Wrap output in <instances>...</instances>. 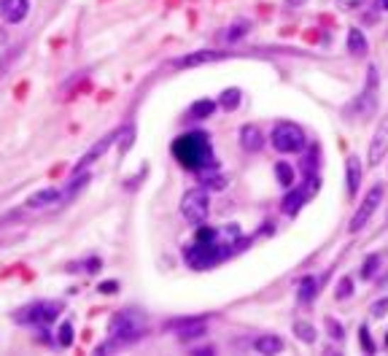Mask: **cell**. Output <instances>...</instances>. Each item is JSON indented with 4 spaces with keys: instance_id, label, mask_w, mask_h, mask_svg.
I'll return each instance as SVG.
<instances>
[{
    "instance_id": "7",
    "label": "cell",
    "mask_w": 388,
    "mask_h": 356,
    "mask_svg": "<svg viewBox=\"0 0 388 356\" xmlns=\"http://www.w3.org/2000/svg\"><path fill=\"white\" fill-rule=\"evenodd\" d=\"M380 200H383V187L377 184V187L370 189V194H367V200L362 203V208L353 213V219H350V233H362L364 227H367V221L372 219V213L377 211V206H380Z\"/></svg>"
},
{
    "instance_id": "20",
    "label": "cell",
    "mask_w": 388,
    "mask_h": 356,
    "mask_svg": "<svg viewBox=\"0 0 388 356\" xmlns=\"http://www.w3.org/2000/svg\"><path fill=\"white\" fill-rule=\"evenodd\" d=\"M275 176H278V181H281L283 187H292V184H294V170H292L286 162L275 165Z\"/></svg>"
},
{
    "instance_id": "26",
    "label": "cell",
    "mask_w": 388,
    "mask_h": 356,
    "mask_svg": "<svg viewBox=\"0 0 388 356\" xmlns=\"http://www.w3.org/2000/svg\"><path fill=\"white\" fill-rule=\"evenodd\" d=\"M350 294H353V284H350V278H343V281H340V289H337V300L350 297Z\"/></svg>"
},
{
    "instance_id": "23",
    "label": "cell",
    "mask_w": 388,
    "mask_h": 356,
    "mask_svg": "<svg viewBox=\"0 0 388 356\" xmlns=\"http://www.w3.org/2000/svg\"><path fill=\"white\" fill-rule=\"evenodd\" d=\"M377 262H380V257H377V254H372L370 260L364 262V267H362V275H364V278H372V275H375V270H377Z\"/></svg>"
},
{
    "instance_id": "9",
    "label": "cell",
    "mask_w": 388,
    "mask_h": 356,
    "mask_svg": "<svg viewBox=\"0 0 388 356\" xmlns=\"http://www.w3.org/2000/svg\"><path fill=\"white\" fill-rule=\"evenodd\" d=\"M386 154H388V116H383L380 124H377L375 135L370 140V154H367V160H370V165L375 167V165H380V160H383Z\"/></svg>"
},
{
    "instance_id": "2",
    "label": "cell",
    "mask_w": 388,
    "mask_h": 356,
    "mask_svg": "<svg viewBox=\"0 0 388 356\" xmlns=\"http://www.w3.org/2000/svg\"><path fill=\"white\" fill-rule=\"evenodd\" d=\"M175 160L187 170H202L214 165V149L205 133H187L173 143Z\"/></svg>"
},
{
    "instance_id": "16",
    "label": "cell",
    "mask_w": 388,
    "mask_h": 356,
    "mask_svg": "<svg viewBox=\"0 0 388 356\" xmlns=\"http://www.w3.org/2000/svg\"><path fill=\"white\" fill-rule=\"evenodd\" d=\"M62 197V192H57V189H40V192H35L30 200H27V206L30 208H46L52 206V203H57Z\"/></svg>"
},
{
    "instance_id": "17",
    "label": "cell",
    "mask_w": 388,
    "mask_h": 356,
    "mask_svg": "<svg viewBox=\"0 0 388 356\" xmlns=\"http://www.w3.org/2000/svg\"><path fill=\"white\" fill-rule=\"evenodd\" d=\"M348 52H350V55H356V57L367 55V38L362 35V30L353 28L348 33Z\"/></svg>"
},
{
    "instance_id": "30",
    "label": "cell",
    "mask_w": 388,
    "mask_h": 356,
    "mask_svg": "<svg viewBox=\"0 0 388 356\" xmlns=\"http://www.w3.org/2000/svg\"><path fill=\"white\" fill-rule=\"evenodd\" d=\"M100 291H116V284H103Z\"/></svg>"
},
{
    "instance_id": "4",
    "label": "cell",
    "mask_w": 388,
    "mask_h": 356,
    "mask_svg": "<svg viewBox=\"0 0 388 356\" xmlns=\"http://www.w3.org/2000/svg\"><path fill=\"white\" fill-rule=\"evenodd\" d=\"M272 146L281 151V154H296V151L305 149V143H308V138H305V130L294 122H281L275 124V130H272Z\"/></svg>"
},
{
    "instance_id": "27",
    "label": "cell",
    "mask_w": 388,
    "mask_h": 356,
    "mask_svg": "<svg viewBox=\"0 0 388 356\" xmlns=\"http://www.w3.org/2000/svg\"><path fill=\"white\" fill-rule=\"evenodd\" d=\"M386 313H388V297H383V300H377L372 305V318H383Z\"/></svg>"
},
{
    "instance_id": "24",
    "label": "cell",
    "mask_w": 388,
    "mask_h": 356,
    "mask_svg": "<svg viewBox=\"0 0 388 356\" xmlns=\"http://www.w3.org/2000/svg\"><path fill=\"white\" fill-rule=\"evenodd\" d=\"M359 332H362V335H359V340H362V348L367 351V354H375V345H372V338H370V329L362 327Z\"/></svg>"
},
{
    "instance_id": "1",
    "label": "cell",
    "mask_w": 388,
    "mask_h": 356,
    "mask_svg": "<svg viewBox=\"0 0 388 356\" xmlns=\"http://www.w3.org/2000/svg\"><path fill=\"white\" fill-rule=\"evenodd\" d=\"M240 248V227L224 224V227H202L194 240L184 248V260L192 270H208L224 262Z\"/></svg>"
},
{
    "instance_id": "31",
    "label": "cell",
    "mask_w": 388,
    "mask_h": 356,
    "mask_svg": "<svg viewBox=\"0 0 388 356\" xmlns=\"http://www.w3.org/2000/svg\"><path fill=\"white\" fill-rule=\"evenodd\" d=\"M377 9H380V11H388V0H377Z\"/></svg>"
},
{
    "instance_id": "21",
    "label": "cell",
    "mask_w": 388,
    "mask_h": 356,
    "mask_svg": "<svg viewBox=\"0 0 388 356\" xmlns=\"http://www.w3.org/2000/svg\"><path fill=\"white\" fill-rule=\"evenodd\" d=\"M313 297H316V278H305V281L299 284V300L310 302Z\"/></svg>"
},
{
    "instance_id": "18",
    "label": "cell",
    "mask_w": 388,
    "mask_h": 356,
    "mask_svg": "<svg viewBox=\"0 0 388 356\" xmlns=\"http://www.w3.org/2000/svg\"><path fill=\"white\" fill-rule=\"evenodd\" d=\"M214 111H216L214 100H200V103L192 106V116H194V119H205V116H211Z\"/></svg>"
},
{
    "instance_id": "19",
    "label": "cell",
    "mask_w": 388,
    "mask_h": 356,
    "mask_svg": "<svg viewBox=\"0 0 388 356\" xmlns=\"http://www.w3.org/2000/svg\"><path fill=\"white\" fill-rule=\"evenodd\" d=\"M238 106H240V89H227V92L221 95V109L235 111Z\"/></svg>"
},
{
    "instance_id": "3",
    "label": "cell",
    "mask_w": 388,
    "mask_h": 356,
    "mask_svg": "<svg viewBox=\"0 0 388 356\" xmlns=\"http://www.w3.org/2000/svg\"><path fill=\"white\" fill-rule=\"evenodd\" d=\"M140 332H143V327H140V321H138V316L135 313H121L113 318V327H111V338H108L106 345H100L97 351L103 354V351H111V348H121V345H130V343H135L138 338H140Z\"/></svg>"
},
{
    "instance_id": "12",
    "label": "cell",
    "mask_w": 388,
    "mask_h": 356,
    "mask_svg": "<svg viewBox=\"0 0 388 356\" xmlns=\"http://www.w3.org/2000/svg\"><path fill=\"white\" fill-rule=\"evenodd\" d=\"M345 181H348V194L356 197L359 187H362V160L356 154H350L348 162H345Z\"/></svg>"
},
{
    "instance_id": "10",
    "label": "cell",
    "mask_w": 388,
    "mask_h": 356,
    "mask_svg": "<svg viewBox=\"0 0 388 356\" xmlns=\"http://www.w3.org/2000/svg\"><path fill=\"white\" fill-rule=\"evenodd\" d=\"M119 135H121V130H116V133H111V135H106V138H100V140L94 143L92 149L87 151L84 157H81V162L76 165V173H84V170H87L89 165L97 162V160H100V157H103V154H106V151L111 149L113 143H116V138H119Z\"/></svg>"
},
{
    "instance_id": "11",
    "label": "cell",
    "mask_w": 388,
    "mask_h": 356,
    "mask_svg": "<svg viewBox=\"0 0 388 356\" xmlns=\"http://www.w3.org/2000/svg\"><path fill=\"white\" fill-rule=\"evenodd\" d=\"M27 9H30L27 0H0V16L9 25H19L27 16Z\"/></svg>"
},
{
    "instance_id": "15",
    "label": "cell",
    "mask_w": 388,
    "mask_h": 356,
    "mask_svg": "<svg viewBox=\"0 0 388 356\" xmlns=\"http://www.w3.org/2000/svg\"><path fill=\"white\" fill-rule=\"evenodd\" d=\"M254 351H259V354H281L283 340L278 335H262V338L254 340Z\"/></svg>"
},
{
    "instance_id": "13",
    "label": "cell",
    "mask_w": 388,
    "mask_h": 356,
    "mask_svg": "<svg viewBox=\"0 0 388 356\" xmlns=\"http://www.w3.org/2000/svg\"><path fill=\"white\" fill-rule=\"evenodd\" d=\"M240 143L245 151H259L265 146V138H262V130L256 124H245L240 130Z\"/></svg>"
},
{
    "instance_id": "14",
    "label": "cell",
    "mask_w": 388,
    "mask_h": 356,
    "mask_svg": "<svg viewBox=\"0 0 388 356\" xmlns=\"http://www.w3.org/2000/svg\"><path fill=\"white\" fill-rule=\"evenodd\" d=\"M221 57H224L221 52H211V49H205V52H194V55L178 60V68H197V65L214 62V60H221Z\"/></svg>"
},
{
    "instance_id": "5",
    "label": "cell",
    "mask_w": 388,
    "mask_h": 356,
    "mask_svg": "<svg viewBox=\"0 0 388 356\" xmlns=\"http://www.w3.org/2000/svg\"><path fill=\"white\" fill-rule=\"evenodd\" d=\"M181 213L184 219L192 221V224H205L208 221V213H211V197H208V189L202 187H194L184 194L181 200Z\"/></svg>"
},
{
    "instance_id": "32",
    "label": "cell",
    "mask_w": 388,
    "mask_h": 356,
    "mask_svg": "<svg viewBox=\"0 0 388 356\" xmlns=\"http://www.w3.org/2000/svg\"><path fill=\"white\" fill-rule=\"evenodd\" d=\"M289 6H302V3H308V0H286Z\"/></svg>"
},
{
    "instance_id": "25",
    "label": "cell",
    "mask_w": 388,
    "mask_h": 356,
    "mask_svg": "<svg viewBox=\"0 0 388 356\" xmlns=\"http://www.w3.org/2000/svg\"><path fill=\"white\" fill-rule=\"evenodd\" d=\"M248 33V22L245 19H240L238 25H232V33H229V41H235V38H243Z\"/></svg>"
},
{
    "instance_id": "22",
    "label": "cell",
    "mask_w": 388,
    "mask_h": 356,
    "mask_svg": "<svg viewBox=\"0 0 388 356\" xmlns=\"http://www.w3.org/2000/svg\"><path fill=\"white\" fill-rule=\"evenodd\" d=\"M294 329H296V338H299V340H305V343L316 340V329L310 327V324H305V321H299Z\"/></svg>"
},
{
    "instance_id": "29",
    "label": "cell",
    "mask_w": 388,
    "mask_h": 356,
    "mask_svg": "<svg viewBox=\"0 0 388 356\" xmlns=\"http://www.w3.org/2000/svg\"><path fill=\"white\" fill-rule=\"evenodd\" d=\"M205 187H211V189H224V178H208Z\"/></svg>"
},
{
    "instance_id": "6",
    "label": "cell",
    "mask_w": 388,
    "mask_h": 356,
    "mask_svg": "<svg viewBox=\"0 0 388 356\" xmlns=\"http://www.w3.org/2000/svg\"><path fill=\"white\" fill-rule=\"evenodd\" d=\"M57 316H60V305L57 302H33V305H27L25 311L16 316V321H25V324H33V327H46V324H52Z\"/></svg>"
},
{
    "instance_id": "28",
    "label": "cell",
    "mask_w": 388,
    "mask_h": 356,
    "mask_svg": "<svg viewBox=\"0 0 388 356\" xmlns=\"http://www.w3.org/2000/svg\"><path fill=\"white\" fill-rule=\"evenodd\" d=\"M60 343H62V345H70V343H73V327H70V324H62V327H60Z\"/></svg>"
},
{
    "instance_id": "8",
    "label": "cell",
    "mask_w": 388,
    "mask_h": 356,
    "mask_svg": "<svg viewBox=\"0 0 388 356\" xmlns=\"http://www.w3.org/2000/svg\"><path fill=\"white\" fill-rule=\"evenodd\" d=\"M377 109V68H370V76H367V84H364L362 97L353 103V111H359L362 116H372Z\"/></svg>"
},
{
    "instance_id": "33",
    "label": "cell",
    "mask_w": 388,
    "mask_h": 356,
    "mask_svg": "<svg viewBox=\"0 0 388 356\" xmlns=\"http://www.w3.org/2000/svg\"><path fill=\"white\" fill-rule=\"evenodd\" d=\"M386 345H388V335H386Z\"/></svg>"
}]
</instances>
